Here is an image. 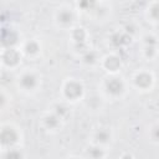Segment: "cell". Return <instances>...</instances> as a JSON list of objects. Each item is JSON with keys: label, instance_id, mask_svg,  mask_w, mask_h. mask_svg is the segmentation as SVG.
Segmentation results:
<instances>
[{"label": "cell", "instance_id": "obj_1", "mask_svg": "<svg viewBox=\"0 0 159 159\" xmlns=\"http://www.w3.org/2000/svg\"><path fill=\"white\" fill-rule=\"evenodd\" d=\"M129 88V83L119 75H107L101 83L102 98H108L112 101L122 99Z\"/></svg>", "mask_w": 159, "mask_h": 159}, {"label": "cell", "instance_id": "obj_2", "mask_svg": "<svg viewBox=\"0 0 159 159\" xmlns=\"http://www.w3.org/2000/svg\"><path fill=\"white\" fill-rule=\"evenodd\" d=\"M16 87L27 94L35 93L41 88L42 75L36 68H25L21 70L16 76Z\"/></svg>", "mask_w": 159, "mask_h": 159}, {"label": "cell", "instance_id": "obj_3", "mask_svg": "<svg viewBox=\"0 0 159 159\" xmlns=\"http://www.w3.org/2000/svg\"><path fill=\"white\" fill-rule=\"evenodd\" d=\"M80 17V11L71 5H62L57 7L53 12V24L61 30H72L77 26V20Z\"/></svg>", "mask_w": 159, "mask_h": 159}, {"label": "cell", "instance_id": "obj_4", "mask_svg": "<svg viewBox=\"0 0 159 159\" xmlns=\"http://www.w3.org/2000/svg\"><path fill=\"white\" fill-rule=\"evenodd\" d=\"M61 98L63 102L68 103H77L84 97V84L81 80L70 77L66 78L61 86Z\"/></svg>", "mask_w": 159, "mask_h": 159}, {"label": "cell", "instance_id": "obj_5", "mask_svg": "<svg viewBox=\"0 0 159 159\" xmlns=\"http://www.w3.org/2000/svg\"><path fill=\"white\" fill-rule=\"evenodd\" d=\"M157 77L155 73L148 68H139L137 70L130 80H129V87L139 91V92H150L155 87Z\"/></svg>", "mask_w": 159, "mask_h": 159}, {"label": "cell", "instance_id": "obj_6", "mask_svg": "<svg viewBox=\"0 0 159 159\" xmlns=\"http://www.w3.org/2000/svg\"><path fill=\"white\" fill-rule=\"evenodd\" d=\"M78 11L86 12L88 16L94 19V21H107L112 15V5L108 2H77Z\"/></svg>", "mask_w": 159, "mask_h": 159}, {"label": "cell", "instance_id": "obj_7", "mask_svg": "<svg viewBox=\"0 0 159 159\" xmlns=\"http://www.w3.org/2000/svg\"><path fill=\"white\" fill-rule=\"evenodd\" d=\"M70 37H71V46L72 50L82 55L84 51H87L89 47V32L87 31L86 27L77 25L72 30H70Z\"/></svg>", "mask_w": 159, "mask_h": 159}, {"label": "cell", "instance_id": "obj_8", "mask_svg": "<svg viewBox=\"0 0 159 159\" xmlns=\"http://www.w3.org/2000/svg\"><path fill=\"white\" fill-rule=\"evenodd\" d=\"M21 142V133L19 128L7 124L0 128V148L1 150H9L17 148Z\"/></svg>", "mask_w": 159, "mask_h": 159}, {"label": "cell", "instance_id": "obj_9", "mask_svg": "<svg viewBox=\"0 0 159 159\" xmlns=\"http://www.w3.org/2000/svg\"><path fill=\"white\" fill-rule=\"evenodd\" d=\"M22 60L19 47H7L0 50V66L1 68L16 70Z\"/></svg>", "mask_w": 159, "mask_h": 159}, {"label": "cell", "instance_id": "obj_10", "mask_svg": "<svg viewBox=\"0 0 159 159\" xmlns=\"http://www.w3.org/2000/svg\"><path fill=\"white\" fill-rule=\"evenodd\" d=\"M112 142H113V132L111 130V128L107 127L97 128L91 135V144L102 147L104 149H108Z\"/></svg>", "mask_w": 159, "mask_h": 159}, {"label": "cell", "instance_id": "obj_11", "mask_svg": "<svg viewBox=\"0 0 159 159\" xmlns=\"http://www.w3.org/2000/svg\"><path fill=\"white\" fill-rule=\"evenodd\" d=\"M99 67H102L108 75H118L122 68V58L116 52L107 53L106 56L101 57Z\"/></svg>", "mask_w": 159, "mask_h": 159}, {"label": "cell", "instance_id": "obj_12", "mask_svg": "<svg viewBox=\"0 0 159 159\" xmlns=\"http://www.w3.org/2000/svg\"><path fill=\"white\" fill-rule=\"evenodd\" d=\"M19 48H20L22 57H26L30 60H35V58L40 57L41 52H42L41 42L36 39H29V40L24 41Z\"/></svg>", "mask_w": 159, "mask_h": 159}, {"label": "cell", "instance_id": "obj_13", "mask_svg": "<svg viewBox=\"0 0 159 159\" xmlns=\"http://www.w3.org/2000/svg\"><path fill=\"white\" fill-rule=\"evenodd\" d=\"M41 119H42L43 128L46 130H48V132H57V130H60L62 128L63 123H65V120L62 118H60L58 116H56L51 111H48L47 113H45Z\"/></svg>", "mask_w": 159, "mask_h": 159}, {"label": "cell", "instance_id": "obj_14", "mask_svg": "<svg viewBox=\"0 0 159 159\" xmlns=\"http://www.w3.org/2000/svg\"><path fill=\"white\" fill-rule=\"evenodd\" d=\"M80 60H81V63L83 66L89 67V68H94V67H98L99 66L101 56H99V53L96 50L88 48L82 55H80Z\"/></svg>", "mask_w": 159, "mask_h": 159}, {"label": "cell", "instance_id": "obj_15", "mask_svg": "<svg viewBox=\"0 0 159 159\" xmlns=\"http://www.w3.org/2000/svg\"><path fill=\"white\" fill-rule=\"evenodd\" d=\"M144 17L148 22L152 25H157L159 20V1L154 0L147 4V7L144 9Z\"/></svg>", "mask_w": 159, "mask_h": 159}, {"label": "cell", "instance_id": "obj_16", "mask_svg": "<svg viewBox=\"0 0 159 159\" xmlns=\"http://www.w3.org/2000/svg\"><path fill=\"white\" fill-rule=\"evenodd\" d=\"M132 41H133V39L129 37V36H128L125 32H123L122 30L118 31V32H116V34H113L112 37H111V43H112L113 47H116V48H122V47L129 45Z\"/></svg>", "mask_w": 159, "mask_h": 159}, {"label": "cell", "instance_id": "obj_17", "mask_svg": "<svg viewBox=\"0 0 159 159\" xmlns=\"http://www.w3.org/2000/svg\"><path fill=\"white\" fill-rule=\"evenodd\" d=\"M84 155H86L87 159H104L108 155V153H107V149H104L102 147H98V145H94V144H89L86 148Z\"/></svg>", "mask_w": 159, "mask_h": 159}, {"label": "cell", "instance_id": "obj_18", "mask_svg": "<svg viewBox=\"0 0 159 159\" xmlns=\"http://www.w3.org/2000/svg\"><path fill=\"white\" fill-rule=\"evenodd\" d=\"M50 111H51L52 113H55L56 116H58L60 118H62L63 120H66L67 116L70 114L68 106H67V103L63 102V101H61V102H56V103L50 108Z\"/></svg>", "mask_w": 159, "mask_h": 159}, {"label": "cell", "instance_id": "obj_19", "mask_svg": "<svg viewBox=\"0 0 159 159\" xmlns=\"http://www.w3.org/2000/svg\"><path fill=\"white\" fill-rule=\"evenodd\" d=\"M140 53L147 61H154L158 57V46H149V45H142Z\"/></svg>", "mask_w": 159, "mask_h": 159}, {"label": "cell", "instance_id": "obj_20", "mask_svg": "<svg viewBox=\"0 0 159 159\" xmlns=\"http://www.w3.org/2000/svg\"><path fill=\"white\" fill-rule=\"evenodd\" d=\"M140 45L158 46V36L155 32H145L140 36Z\"/></svg>", "mask_w": 159, "mask_h": 159}, {"label": "cell", "instance_id": "obj_21", "mask_svg": "<svg viewBox=\"0 0 159 159\" xmlns=\"http://www.w3.org/2000/svg\"><path fill=\"white\" fill-rule=\"evenodd\" d=\"M148 138H149V142L153 144V145H158V142H159V135H158V122H153L149 128H148Z\"/></svg>", "mask_w": 159, "mask_h": 159}, {"label": "cell", "instance_id": "obj_22", "mask_svg": "<svg viewBox=\"0 0 159 159\" xmlns=\"http://www.w3.org/2000/svg\"><path fill=\"white\" fill-rule=\"evenodd\" d=\"M10 99L11 97L9 96V93L2 87H0V111H5L10 106Z\"/></svg>", "mask_w": 159, "mask_h": 159}, {"label": "cell", "instance_id": "obj_23", "mask_svg": "<svg viewBox=\"0 0 159 159\" xmlns=\"http://www.w3.org/2000/svg\"><path fill=\"white\" fill-rule=\"evenodd\" d=\"M119 159H134V157H133V154H132V153L125 152V153H122V154H120Z\"/></svg>", "mask_w": 159, "mask_h": 159}, {"label": "cell", "instance_id": "obj_24", "mask_svg": "<svg viewBox=\"0 0 159 159\" xmlns=\"http://www.w3.org/2000/svg\"><path fill=\"white\" fill-rule=\"evenodd\" d=\"M66 159H81L80 157H75V155H71V157H68V158H66Z\"/></svg>", "mask_w": 159, "mask_h": 159}, {"label": "cell", "instance_id": "obj_25", "mask_svg": "<svg viewBox=\"0 0 159 159\" xmlns=\"http://www.w3.org/2000/svg\"><path fill=\"white\" fill-rule=\"evenodd\" d=\"M104 159H112V158H109V157H108V155H107V157H106V158H104Z\"/></svg>", "mask_w": 159, "mask_h": 159}, {"label": "cell", "instance_id": "obj_26", "mask_svg": "<svg viewBox=\"0 0 159 159\" xmlns=\"http://www.w3.org/2000/svg\"><path fill=\"white\" fill-rule=\"evenodd\" d=\"M0 71H1V66H0Z\"/></svg>", "mask_w": 159, "mask_h": 159}, {"label": "cell", "instance_id": "obj_27", "mask_svg": "<svg viewBox=\"0 0 159 159\" xmlns=\"http://www.w3.org/2000/svg\"><path fill=\"white\" fill-rule=\"evenodd\" d=\"M0 152H1V148H0Z\"/></svg>", "mask_w": 159, "mask_h": 159}]
</instances>
